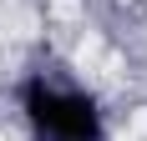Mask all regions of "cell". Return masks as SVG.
<instances>
[{
    "label": "cell",
    "instance_id": "6da1fadb",
    "mask_svg": "<svg viewBox=\"0 0 147 141\" xmlns=\"http://www.w3.org/2000/svg\"><path fill=\"white\" fill-rule=\"evenodd\" d=\"M20 106H26V121L36 131V141H102V116H96L91 96H81V91L30 81Z\"/></svg>",
    "mask_w": 147,
    "mask_h": 141
}]
</instances>
